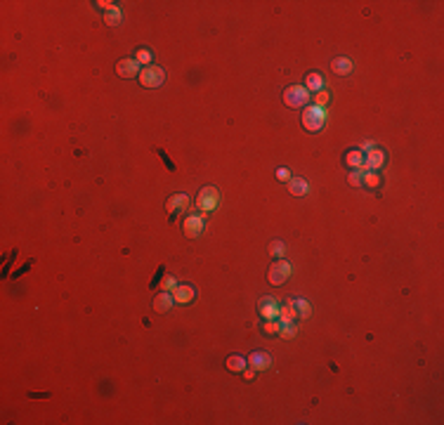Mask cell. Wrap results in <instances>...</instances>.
Wrapping results in <instances>:
<instances>
[{"instance_id": "obj_1", "label": "cell", "mask_w": 444, "mask_h": 425, "mask_svg": "<svg viewBox=\"0 0 444 425\" xmlns=\"http://www.w3.org/2000/svg\"><path fill=\"white\" fill-rule=\"evenodd\" d=\"M324 123H326V111H324V109L314 107V104L305 107V111H303V128L305 130L319 132L321 128H324Z\"/></svg>"}, {"instance_id": "obj_2", "label": "cell", "mask_w": 444, "mask_h": 425, "mask_svg": "<svg viewBox=\"0 0 444 425\" xmlns=\"http://www.w3.org/2000/svg\"><path fill=\"white\" fill-rule=\"evenodd\" d=\"M307 102H310V93H307V88L305 85H291L284 90V104L291 109H303L307 107Z\"/></svg>"}, {"instance_id": "obj_3", "label": "cell", "mask_w": 444, "mask_h": 425, "mask_svg": "<svg viewBox=\"0 0 444 425\" xmlns=\"http://www.w3.org/2000/svg\"><path fill=\"white\" fill-rule=\"evenodd\" d=\"M220 203V192L215 187H203L199 196H196V208L203 210V215L208 213V210H215Z\"/></svg>"}, {"instance_id": "obj_4", "label": "cell", "mask_w": 444, "mask_h": 425, "mask_svg": "<svg viewBox=\"0 0 444 425\" xmlns=\"http://www.w3.org/2000/svg\"><path fill=\"white\" fill-rule=\"evenodd\" d=\"M140 83L144 85V88H158V85H163L165 80V71L161 69V66H154V64H149V66H144V69L140 71Z\"/></svg>"}, {"instance_id": "obj_5", "label": "cell", "mask_w": 444, "mask_h": 425, "mask_svg": "<svg viewBox=\"0 0 444 425\" xmlns=\"http://www.w3.org/2000/svg\"><path fill=\"white\" fill-rule=\"evenodd\" d=\"M203 227H206V215H187L185 217V222H182V232L185 236L189 239H196V236H201L203 234Z\"/></svg>"}, {"instance_id": "obj_6", "label": "cell", "mask_w": 444, "mask_h": 425, "mask_svg": "<svg viewBox=\"0 0 444 425\" xmlns=\"http://www.w3.org/2000/svg\"><path fill=\"white\" fill-rule=\"evenodd\" d=\"M289 277H291V265L286 263V260H277V263L270 267V272H267V279H270L272 286H281Z\"/></svg>"}, {"instance_id": "obj_7", "label": "cell", "mask_w": 444, "mask_h": 425, "mask_svg": "<svg viewBox=\"0 0 444 425\" xmlns=\"http://www.w3.org/2000/svg\"><path fill=\"white\" fill-rule=\"evenodd\" d=\"M257 312H260V317H265L267 321H272V319H279V302L265 295V298H260L257 302Z\"/></svg>"}, {"instance_id": "obj_8", "label": "cell", "mask_w": 444, "mask_h": 425, "mask_svg": "<svg viewBox=\"0 0 444 425\" xmlns=\"http://www.w3.org/2000/svg\"><path fill=\"white\" fill-rule=\"evenodd\" d=\"M189 206V196L187 194H172L170 199L165 201V210L170 213V220H175L177 213H185Z\"/></svg>"}, {"instance_id": "obj_9", "label": "cell", "mask_w": 444, "mask_h": 425, "mask_svg": "<svg viewBox=\"0 0 444 425\" xmlns=\"http://www.w3.org/2000/svg\"><path fill=\"white\" fill-rule=\"evenodd\" d=\"M116 73L121 78L140 76V62H137V59H121V62L116 64Z\"/></svg>"}, {"instance_id": "obj_10", "label": "cell", "mask_w": 444, "mask_h": 425, "mask_svg": "<svg viewBox=\"0 0 444 425\" xmlns=\"http://www.w3.org/2000/svg\"><path fill=\"white\" fill-rule=\"evenodd\" d=\"M248 364H250V369L253 371H267L270 366H272V357L267 355V352H253V355L248 357Z\"/></svg>"}, {"instance_id": "obj_11", "label": "cell", "mask_w": 444, "mask_h": 425, "mask_svg": "<svg viewBox=\"0 0 444 425\" xmlns=\"http://www.w3.org/2000/svg\"><path fill=\"white\" fill-rule=\"evenodd\" d=\"M172 293V300L175 302H182V305H187V302H192L194 300V288L189 286V284H177V286L172 288L170 291Z\"/></svg>"}, {"instance_id": "obj_12", "label": "cell", "mask_w": 444, "mask_h": 425, "mask_svg": "<svg viewBox=\"0 0 444 425\" xmlns=\"http://www.w3.org/2000/svg\"><path fill=\"white\" fill-rule=\"evenodd\" d=\"M383 163H385V154L376 147L371 151H367V156H364V168L367 170H378Z\"/></svg>"}, {"instance_id": "obj_13", "label": "cell", "mask_w": 444, "mask_h": 425, "mask_svg": "<svg viewBox=\"0 0 444 425\" xmlns=\"http://www.w3.org/2000/svg\"><path fill=\"white\" fill-rule=\"evenodd\" d=\"M352 69H354V64L347 57H335L333 62H331V71H333L335 76H347V73H352Z\"/></svg>"}, {"instance_id": "obj_14", "label": "cell", "mask_w": 444, "mask_h": 425, "mask_svg": "<svg viewBox=\"0 0 444 425\" xmlns=\"http://www.w3.org/2000/svg\"><path fill=\"white\" fill-rule=\"evenodd\" d=\"M305 88H307V93H321L324 90V76L321 73H317V71H312V73H307V78H305Z\"/></svg>"}, {"instance_id": "obj_15", "label": "cell", "mask_w": 444, "mask_h": 425, "mask_svg": "<svg viewBox=\"0 0 444 425\" xmlns=\"http://www.w3.org/2000/svg\"><path fill=\"white\" fill-rule=\"evenodd\" d=\"M172 293H168V291H163V293H158L154 298V309L156 312H161V314H163V312H170V307H172Z\"/></svg>"}, {"instance_id": "obj_16", "label": "cell", "mask_w": 444, "mask_h": 425, "mask_svg": "<svg viewBox=\"0 0 444 425\" xmlns=\"http://www.w3.org/2000/svg\"><path fill=\"white\" fill-rule=\"evenodd\" d=\"M246 366H248V359L241 355H232L229 359H227V369L234 373H243L246 371Z\"/></svg>"}, {"instance_id": "obj_17", "label": "cell", "mask_w": 444, "mask_h": 425, "mask_svg": "<svg viewBox=\"0 0 444 425\" xmlns=\"http://www.w3.org/2000/svg\"><path fill=\"white\" fill-rule=\"evenodd\" d=\"M291 305H293V309H296V317L300 319H307L312 314V307H310V302L303 300V298H293L291 300Z\"/></svg>"}, {"instance_id": "obj_18", "label": "cell", "mask_w": 444, "mask_h": 425, "mask_svg": "<svg viewBox=\"0 0 444 425\" xmlns=\"http://www.w3.org/2000/svg\"><path fill=\"white\" fill-rule=\"evenodd\" d=\"M307 182H305L303 178H293V180H289V192L293 194V196H305L307 194Z\"/></svg>"}, {"instance_id": "obj_19", "label": "cell", "mask_w": 444, "mask_h": 425, "mask_svg": "<svg viewBox=\"0 0 444 425\" xmlns=\"http://www.w3.org/2000/svg\"><path fill=\"white\" fill-rule=\"evenodd\" d=\"M345 163L350 165V168H364V154L357 151V149H352L345 154Z\"/></svg>"}, {"instance_id": "obj_20", "label": "cell", "mask_w": 444, "mask_h": 425, "mask_svg": "<svg viewBox=\"0 0 444 425\" xmlns=\"http://www.w3.org/2000/svg\"><path fill=\"white\" fill-rule=\"evenodd\" d=\"M298 333V326L293 321H279V335L281 338H293Z\"/></svg>"}, {"instance_id": "obj_21", "label": "cell", "mask_w": 444, "mask_h": 425, "mask_svg": "<svg viewBox=\"0 0 444 425\" xmlns=\"http://www.w3.org/2000/svg\"><path fill=\"white\" fill-rule=\"evenodd\" d=\"M362 182L367 187H381V175L376 170H367V173H362Z\"/></svg>"}, {"instance_id": "obj_22", "label": "cell", "mask_w": 444, "mask_h": 425, "mask_svg": "<svg viewBox=\"0 0 444 425\" xmlns=\"http://www.w3.org/2000/svg\"><path fill=\"white\" fill-rule=\"evenodd\" d=\"M293 319H296V309H293V305L289 300L286 305L279 307V321H293Z\"/></svg>"}, {"instance_id": "obj_23", "label": "cell", "mask_w": 444, "mask_h": 425, "mask_svg": "<svg viewBox=\"0 0 444 425\" xmlns=\"http://www.w3.org/2000/svg\"><path fill=\"white\" fill-rule=\"evenodd\" d=\"M104 19H107V24H109V26H118V24H121V10H118V8L107 10V17H104Z\"/></svg>"}, {"instance_id": "obj_24", "label": "cell", "mask_w": 444, "mask_h": 425, "mask_svg": "<svg viewBox=\"0 0 444 425\" xmlns=\"http://www.w3.org/2000/svg\"><path fill=\"white\" fill-rule=\"evenodd\" d=\"M135 59H137L140 64H144V66H149V62L154 59V54L149 52L147 47H140V50H137V54H135Z\"/></svg>"}, {"instance_id": "obj_25", "label": "cell", "mask_w": 444, "mask_h": 425, "mask_svg": "<svg viewBox=\"0 0 444 425\" xmlns=\"http://www.w3.org/2000/svg\"><path fill=\"white\" fill-rule=\"evenodd\" d=\"M270 253H272L277 260H281V258H284V243H281V241H272V243H270Z\"/></svg>"}, {"instance_id": "obj_26", "label": "cell", "mask_w": 444, "mask_h": 425, "mask_svg": "<svg viewBox=\"0 0 444 425\" xmlns=\"http://www.w3.org/2000/svg\"><path fill=\"white\" fill-rule=\"evenodd\" d=\"M326 102H328V93H326V90H321V93L314 95V107L324 109V107H326Z\"/></svg>"}, {"instance_id": "obj_27", "label": "cell", "mask_w": 444, "mask_h": 425, "mask_svg": "<svg viewBox=\"0 0 444 425\" xmlns=\"http://www.w3.org/2000/svg\"><path fill=\"white\" fill-rule=\"evenodd\" d=\"M177 286V281L170 277V274H165L163 277V281H161V288H165V291H172V288Z\"/></svg>"}, {"instance_id": "obj_28", "label": "cell", "mask_w": 444, "mask_h": 425, "mask_svg": "<svg viewBox=\"0 0 444 425\" xmlns=\"http://www.w3.org/2000/svg\"><path fill=\"white\" fill-rule=\"evenodd\" d=\"M347 182H350L352 187H359V185H362V170H352L350 178H347Z\"/></svg>"}, {"instance_id": "obj_29", "label": "cell", "mask_w": 444, "mask_h": 425, "mask_svg": "<svg viewBox=\"0 0 444 425\" xmlns=\"http://www.w3.org/2000/svg\"><path fill=\"white\" fill-rule=\"evenodd\" d=\"M265 333H267V335H274V333H279V324H277L274 319H272V321H267V324H265Z\"/></svg>"}, {"instance_id": "obj_30", "label": "cell", "mask_w": 444, "mask_h": 425, "mask_svg": "<svg viewBox=\"0 0 444 425\" xmlns=\"http://www.w3.org/2000/svg\"><path fill=\"white\" fill-rule=\"evenodd\" d=\"M277 178H279V180H291V178H289V170H286V168H279V170H277Z\"/></svg>"}, {"instance_id": "obj_31", "label": "cell", "mask_w": 444, "mask_h": 425, "mask_svg": "<svg viewBox=\"0 0 444 425\" xmlns=\"http://www.w3.org/2000/svg\"><path fill=\"white\" fill-rule=\"evenodd\" d=\"M243 376H246V378H253V376H255V371H253V369H246V371H243Z\"/></svg>"}]
</instances>
